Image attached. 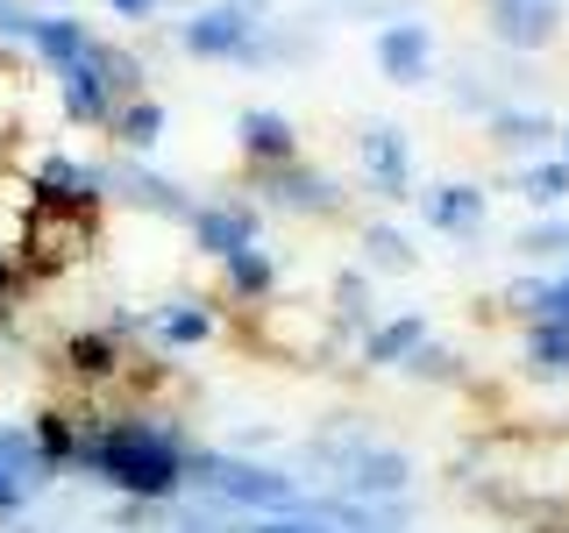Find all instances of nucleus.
Wrapping results in <instances>:
<instances>
[{
  "label": "nucleus",
  "instance_id": "f257e3e1",
  "mask_svg": "<svg viewBox=\"0 0 569 533\" xmlns=\"http://www.w3.org/2000/svg\"><path fill=\"white\" fill-rule=\"evenodd\" d=\"M186 462H192V434L171 413H100V405H86L71 476L157 512L171 497H186Z\"/></svg>",
  "mask_w": 569,
  "mask_h": 533
},
{
  "label": "nucleus",
  "instance_id": "f03ea898",
  "mask_svg": "<svg viewBox=\"0 0 569 533\" xmlns=\"http://www.w3.org/2000/svg\"><path fill=\"white\" fill-rule=\"evenodd\" d=\"M186 497H200L213 512H236V520H257V512H307L313 484L299 470H284V462L242 455V449H200L192 441Z\"/></svg>",
  "mask_w": 569,
  "mask_h": 533
},
{
  "label": "nucleus",
  "instance_id": "7ed1b4c3",
  "mask_svg": "<svg viewBox=\"0 0 569 533\" xmlns=\"http://www.w3.org/2000/svg\"><path fill=\"white\" fill-rule=\"evenodd\" d=\"M136 93H150V64H142L129 43H114V36H93V50H86L71 71H58L64 121L100 129V135H107V121H114V107L136 100Z\"/></svg>",
  "mask_w": 569,
  "mask_h": 533
},
{
  "label": "nucleus",
  "instance_id": "20e7f679",
  "mask_svg": "<svg viewBox=\"0 0 569 533\" xmlns=\"http://www.w3.org/2000/svg\"><path fill=\"white\" fill-rule=\"evenodd\" d=\"M242 192L263 213H284V221H342L356 192L335 171H320L313 157H292V164H242Z\"/></svg>",
  "mask_w": 569,
  "mask_h": 533
},
{
  "label": "nucleus",
  "instance_id": "39448f33",
  "mask_svg": "<svg viewBox=\"0 0 569 533\" xmlns=\"http://www.w3.org/2000/svg\"><path fill=\"white\" fill-rule=\"evenodd\" d=\"M271 14H278V0H192L186 22H171V43L200 64H242Z\"/></svg>",
  "mask_w": 569,
  "mask_h": 533
},
{
  "label": "nucleus",
  "instance_id": "423d86ee",
  "mask_svg": "<svg viewBox=\"0 0 569 533\" xmlns=\"http://www.w3.org/2000/svg\"><path fill=\"white\" fill-rule=\"evenodd\" d=\"M100 192L107 200H121V207H136V213H150V221H178L186 228L192 221V185H178L171 171H157L150 157H100Z\"/></svg>",
  "mask_w": 569,
  "mask_h": 533
},
{
  "label": "nucleus",
  "instance_id": "0eeeda50",
  "mask_svg": "<svg viewBox=\"0 0 569 533\" xmlns=\"http://www.w3.org/2000/svg\"><path fill=\"white\" fill-rule=\"evenodd\" d=\"M107 328H114V334H142V342H150V349L178 355V349H207L213 334H221V313H213L200 292H171V299H157V306L114 313V320H107Z\"/></svg>",
  "mask_w": 569,
  "mask_h": 533
},
{
  "label": "nucleus",
  "instance_id": "6e6552de",
  "mask_svg": "<svg viewBox=\"0 0 569 533\" xmlns=\"http://www.w3.org/2000/svg\"><path fill=\"white\" fill-rule=\"evenodd\" d=\"M29 200L36 213H71V221H100L107 192H100V164L71 150H43L29 171Z\"/></svg>",
  "mask_w": 569,
  "mask_h": 533
},
{
  "label": "nucleus",
  "instance_id": "1a4fd4ad",
  "mask_svg": "<svg viewBox=\"0 0 569 533\" xmlns=\"http://www.w3.org/2000/svg\"><path fill=\"white\" fill-rule=\"evenodd\" d=\"M129 363H136V355H129V334H114L107 320L58 342V378L71 391H86V399H93V391H121V384H129Z\"/></svg>",
  "mask_w": 569,
  "mask_h": 533
},
{
  "label": "nucleus",
  "instance_id": "9d476101",
  "mask_svg": "<svg viewBox=\"0 0 569 533\" xmlns=\"http://www.w3.org/2000/svg\"><path fill=\"white\" fill-rule=\"evenodd\" d=\"M356 171H363V192L378 207H399L413 200V142H406L399 121H363L356 129Z\"/></svg>",
  "mask_w": 569,
  "mask_h": 533
},
{
  "label": "nucleus",
  "instance_id": "9b49d317",
  "mask_svg": "<svg viewBox=\"0 0 569 533\" xmlns=\"http://www.w3.org/2000/svg\"><path fill=\"white\" fill-rule=\"evenodd\" d=\"M420 484V462L399 449V441H363L349 462H342V476H335L328 491H342V497H378V505H406Z\"/></svg>",
  "mask_w": 569,
  "mask_h": 533
},
{
  "label": "nucleus",
  "instance_id": "f8f14e48",
  "mask_svg": "<svg viewBox=\"0 0 569 533\" xmlns=\"http://www.w3.org/2000/svg\"><path fill=\"white\" fill-rule=\"evenodd\" d=\"M192 249H200L207 263H228L236 249H249V242H263V207L249 200V192H213V200H200L192 207Z\"/></svg>",
  "mask_w": 569,
  "mask_h": 533
},
{
  "label": "nucleus",
  "instance_id": "ddd939ff",
  "mask_svg": "<svg viewBox=\"0 0 569 533\" xmlns=\"http://www.w3.org/2000/svg\"><path fill=\"white\" fill-rule=\"evenodd\" d=\"M441 93H449L456 114L491 121L498 107H520V100L533 93V71H527V58H520V64H485V58H470V64H456L449 79H441Z\"/></svg>",
  "mask_w": 569,
  "mask_h": 533
},
{
  "label": "nucleus",
  "instance_id": "4468645a",
  "mask_svg": "<svg viewBox=\"0 0 569 533\" xmlns=\"http://www.w3.org/2000/svg\"><path fill=\"white\" fill-rule=\"evenodd\" d=\"M485 36L506 58H541L562 36V0H485Z\"/></svg>",
  "mask_w": 569,
  "mask_h": 533
},
{
  "label": "nucleus",
  "instance_id": "2eb2a0df",
  "mask_svg": "<svg viewBox=\"0 0 569 533\" xmlns=\"http://www.w3.org/2000/svg\"><path fill=\"white\" fill-rule=\"evenodd\" d=\"M413 207H420V221L435 228V235L477 242V235H485V221H491V185H477V178H441V185L413 192Z\"/></svg>",
  "mask_w": 569,
  "mask_h": 533
},
{
  "label": "nucleus",
  "instance_id": "dca6fc26",
  "mask_svg": "<svg viewBox=\"0 0 569 533\" xmlns=\"http://www.w3.org/2000/svg\"><path fill=\"white\" fill-rule=\"evenodd\" d=\"M93 249V221H71V213H29V235L14 257L29 263V278L43 284L50 271H71V263Z\"/></svg>",
  "mask_w": 569,
  "mask_h": 533
},
{
  "label": "nucleus",
  "instance_id": "f3484780",
  "mask_svg": "<svg viewBox=\"0 0 569 533\" xmlns=\"http://www.w3.org/2000/svg\"><path fill=\"white\" fill-rule=\"evenodd\" d=\"M257 328H263V349L284 355V363H320V355H328V320H320L313 306L263 299V306H257Z\"/></svg>",
  "mask_w": 569,
  "mask_h": 533
},
{
  "label": "nucleus",
  "instance_id": "a211bd4d",
  "mask_svg": "<svg viewBox=\"0 0 569 533\" xmlns=\"http://www.w3.org/2000/svg\"><path fill=\"white\" fill-rule=\"evenodd\" d=\"M477 129H485V150H491V157H512V164H527V157H548V150H556V129H562V121L548 114V107L520 100V107H498V114L477 121Z\"/></svg>",
  "mask_w": 569,
  "mask_h": 533
},
{
  "label": "nucleus",
  "instance_id": "6ab92c4d",
  "mask_svg": "<svg viewBox=\"0 0 569 533\" xmlns=\"http://www.w3.org/2000/svg\"><path fill=\"white\" fill-rule=\"evenodd\" d=\"M370 50H378V71L391 86H427V79H435V22H420V14L385 22Z\"/></svg>",
  "mask_w": 569,
  "mask_h": 533
},
{
  "label": "nucleus",
  "instance_id": "aec40b11",
  "mask_svg": "<svg viewBox=\"0 0 569 533\" xmlns=\"http://www.w3.org/2000/svg\"><path fill=\"white\" fill-rule=\"evenodd\" d=\"M320 50V14H271L249 43L242 71H299Z\"/></svg>",
  "mask_w": 569,
  "mask_h": 533
},
{
  "label": "nucleus",
  "instance_id": "412c9836",
  "mask_svg": "<svg viewBox=\"0 0 569 533\" xmlns=\"http://www.w3.org/2000/svg\"><path fill=\"white\" fill-rule=\"evenodd\" d=\"M236 150H242V164H292V157H307V142H299L292 114H278V107H242Z\"/></svg>",
  "mask_w": 569,
  "mask_h": 533
},
{
  "label": "nucleus",
  "instance_id": "4be33fe9",
  "mask_svg": "<svg viewBox=\"0 0 569 533\" xmlns=\"http://www.w3.org/2000/svg\"><path fill=\"white\" fill-rule=\"evenodd\" d=\"M93 36H100V29L79 22L71 8H43V14H36V36H29V58L43 64L50 79H58V71H71L86 50H93Z\"/></svg>",
  "mask_w": 569,
  "mask_h": 533
},
{
  "label": "nucleus",
  "instance_id": "5701e85b",
  "mask_svg": "<svg viewBox=\"0 0 569 533\" xmlns=\"http://www.w3.org/2000/svg\"><path fill=\"white\" fill-rule=\"evenodd\" d=\"M427 334H435V320H427V313H385L378 328L356 334V363H363V370H399Z\"/></svg>",
  "mask_w": 569,
  "mask_h": 533
},
{
  "label": "nucleus",
  "instance_id": "b1692460",
  "mask_svg": "<svg viewBox=\"0 0 569 533\" xmlns=\"http://www.w3.org/2000/svg\"><path fill=\"white\" fill-rule=\"evenodd\" d=\"M498 306H506L512 320H569V263H556V271H527L512 278L506 292H498Z\"/></svg>",
  "mask_w": 569,
  "mask_h": 533
},
{
  "label": "nucleus",
  "instance_id": "393cba45",
  "mask_svg": "<svg viewBox=\"0 0 569 533\" xmlns=\"http://www.w3.org/2000/svg\"><path fill=\"white\" fill-rule=\"evenodd\" d=\"M278 278H284V263H278L271 242H249V249H236V257L221 263V292L236 299V306H263V299H278Z\"/></svg>",
  "mask_w": 569,
  "mask_h": 533
},
{
  "label": "nucleus",
  "instance_id": "a878e982",
  "mask_svg": "<svg viewBox=\"0 0 569 533\" xmlns=\"http://www.w3.org/2000/svg\"><path fill=\"white\" fill-rule=\"evenodd\" d=\"M0 484H14L22 497H43L58 484L43 449H36V434H29V420H0Z\"/></svg>",
  "mask_w": 569,
  "mask_h": 533
},
{
  "label": "nucleus",
  "instance_id": "bb28decb",
  "mask_svg": "<svg viewBox=\"0 0 569 533\" xmlns=\"http://www.w3.org/2000/svg\"><path fill=\"white\" fill-rule=\"evenodd\" d=\"M356 271H370V278H413L420 271V249L406 228H391V221H363V235H356Z\"/></svg>",
  "mask_w": 569,
  "mask_h": 533
},
{
  "label": "nucleus",
  "instance_id": "cd10ccee",
  "mask_svg": "<svg viewBox=\"0 0 569 533\" xmlns=\"http://www.w3.org/2000/svg\"><path fill=\"white\" fill-rule=\"evenodd\" d=\"M164 100L157 93H136V100H121L114 107V121H107V142H114L121 157H150L157 142H164Z\"/></svg>",
  "mask_w": 569,
  "mask_h": 533
},
{
  "label": "nucleus",
  "instance_id": "c85d7f7f",
  "mask_svg": "<svg viewBox=\"0 0 569 533\" xmlns=\"http://www.w3.org/2000/svg\"><path fill=\"white\" fill-rule=\"evenodd\" d=\"M512 192L533 207V213H569V164L556 150L548 157H527L520 171H512Z\"/></svg>",
  "mask_w": 569,
  "mask_h": 533
},
{
  "label": "nucleus",
  "instance_id": "c756f323",
  "mask_svg": "<svg viewBox=\"0 0 569 533\" xmlns=\"http://www.w3.org/2000/svg\"><path fill=\"white\" fill-rule=\"evenodd\" d=\"M79 426H86V413H71V405H43V413L29 420V434H36V449H43L50 476H71V455H79Z\"/></svg>",
  "mask_w": 569,
  "mask_h": 533
},
{
  "label": "nucleus",
  "instance_id": "7c9ffc66",
  "mask_svg": "<svg viewBox=\"0 0 569 533\" xmlns=\"http://www.w3.org/2000/svg\"><path fill=\"white\" fill-rule=\"evenodd\" d=\"M399 378H413V384H441V391H462V384H470V355L427 334V342L399 363Z\"/></svg>",
  "mask_w": 569,
  "mask_h": 533
},
{
  "label": "nucleus",
  "instance_id": "2f4dec72",
  "mask_svg": "<svg viewBox=\"0 0 569 533\" xmlns=\"http://www.w3.org/2000/svg\"><path fill=\"white\" fill-rule=\"evenodd\" d=\"M527 378H569V320H533L520 342Z\"/></svg>",
  "mask_w": 569,
  "mask_h": 533
},
{
  "label": "nucleus",
  "instance_id": "473e14b6",
  "mask_svg": "<svg viewBox=\"0 0 569 533\" xmlns=\"http://www.w3.org/2000/svg\"><path fill=\"white\" fill-rule=\"evenodd\" d=\"M335 328H349V334L378 328V278H370V271H342V278H335Z\"/></svg>",
  "mask_w": 569,
  "mask_h": 533
},
{
  "label": "nucleus",
  "instance_id": "72a5a7b5",
  "mask_svg": "<svg viewBox=\"0 0 569 533\" xmlns=\"http://www.w3.org/2000/svg\"><path fill=\"white\" fill-rule=\"evenodd\" d=\"M512 257H527V263H569V213H533L520 235H512Z\"/></svg>",
  "mask_w": 569,
  "mask_h": 533
},
{
  "label": "nucleus",
  "instance_id": "f704fd0d",
  "mask_svg": "<svg viewBox=\"0 0 569 533\" xmlns=\"http://www.w3.org/2000/svg\"><path fill=\"white\" fill-rule=\"evenodd\" d=\"M22 135V86H14V71L0 64V164H8V142Z\"/></svg>",
  "mask_w": 569,
  "mask_h": 533
},
{
  "label": "nucleus",
  "instance_id": "c9c22d12",
  "mask_svg": "<svg viewBox=\"0 0 569 533\" xmlns=\"http://www.w3.org/2000/svg\"><path fill=\"white\" fill-rule=\"evenodd\" d=\"M29 263L22 257H14V249H0V313H14V306H22V292H29Z\"/></svg>",
  "mask_w": 569,
  "mask_h": 533
},
{
  "label": "nucleus",
  "instance_id": "e433bc0d",
  "mask_svg": "<svg viewBox=\"0 0 569 533\" xmlns=\"http://www.w3.org/2000/svg\"><path fill=\"white\" fill-rule=\"evenodd\" d=\"M36 14H43V8H29V0H0V43H22V50H29Z\"/></svg>",
  "mask_w": 569,
  "mask_h": 533
},
{
  "label": "nucleus",
  "instance_id": "4c0bfd02",
  "mask_svg": "<svg viewBox=\"0 0 569 533\" xmlns=\"http://www.w3.org/2000/svg\"><path fill=\"white\" fill-rule=\"evenodd\" d=\"M107 14H121V22H157V8H164V0H100Z\"/></svg>",
  "mask_w": 569,
  "mask_h": 533
},
{
  "label": "nucleus",
  "instance_id": "58836bf2",
  "mask_svg": "<svg viewBox=\"0 0 569 533\" xmlns=\"http://www.w3.org/2000/svg\"><path fill=\"white\" fill-rule=\"evenodd\" d=\"M22 349V334H14V313H0V355H14Z\"/></svg>",
  "mask_w": 569,
  "mask_h": 533
},
{
  "label": "nucleus",
  "instance_id": "ea45409f",
  "mask_svg": "<svg viewBox=\"0 0 569 533\" xmlns=\"http://www.w3.org/2000/svg\"><path fill=\"white\" fill-rule=\"evenodd\" d=\"M556 157H562V164H569V121H562V129H556Z\"/></svg>",
  "mask_w": 569,
  "mask_h": 533
},
{
  "label": "nucleus",
  "instance_id": "a19ab883",
  "mask_svg": "<svg viewBox=\"0 0 569 533\" xmlns=\"http://www.w3.org/2000/svg\"><path fill=\"white\" fill-rule=\"evenodd\" d=\"M29 8H71V0H29Z\"/></svg>",
  "mask_w": 569,
  "mask_h": 533
},
{
  "label": "nucleus",
  "instance_id": "79ce46f5",
  "mask_svg": "<svg viewBox=\"0 0 569 533\" xmlns=\"http://www.w3.org/2000/svg\"><path fill=\"white\" fill-rule=\"evenodd\" d=\"M548 533H569V520H556V526H548Z\"/></svg>",
  "mask_w": 569,
  "mask_h": 533
}]
</instances>
